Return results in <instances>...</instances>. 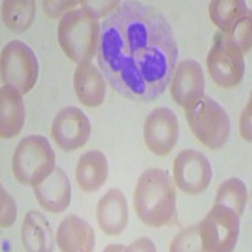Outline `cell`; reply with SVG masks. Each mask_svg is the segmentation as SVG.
Masks as SVG:
<instances>
[{"mask_svg":"<svg viewBox=\"0 0 252 252\" xmlns=\"http://www.w3.org/2000/svg\"><path fill=\"white\" fill-rule=\"evenodd\" d=\"M174 31L163 13L141 1H123L101 24L97 62L123 97L149 102L169 86L178 60Z\"/></svg>","mask_w":252,"mask_h":252,"instance_id":"6da1fadb","label":"cell"},{"mask_svg":"<svg viewBox=\"0 0 252 252\" xmlns=\"http://www.w3.org/2000/svg\"><path fill=\"white\" fill-rule=\"evenodd\" d=\"M132 206L145 226L161 228L177 217V194L172 177L166 170L152 168L139 177Z\"/></svg>","mask_w":252,"mask_h":252,"instance_id":"7a4b0ae2","label":"cell"},{"mask_svg":"<svg viewBox=\"0 0 252 252\" xmlns=\"http://www.w3.org/2000/svg\"><path fill=\"white\" fill-rule=\"evenodd\" d=\"M101 24L83 8H76L60 19L58 43L64 55L77 64L91 62L97 56Z\"/></svg>","mask_w":252,"mask_h":252,"instance_id":"3957f363","label":"cell"},{"mask_svg":"<svg viewBox=\"0 0 252 252\" xmlns=\"http://www.w3.org/2000/svg\"><path fill=\"white\" fill-rule=\"evenodd\" d=\"M56 154L43 135H28L19 141L12 158V172L20 184L35 187L53 173Z\"/></svg>","mask_w":252,"mask_h":252,"instance_id":"277c9868","label":"cell"},{"mask_svg":"<svg viewBox=\"0 0 252 252\" xmlns=\"http://www.w3.org/2000/svg\"><path fill=\"white\" fill-rule=\"evenodd\" d=\"M188 125L195 138L211 150L222 149L231 134V120L226 110L207 94L186 110Z\"/></svg>","mask_w":252,"mask_h":252,"instance_id":"5b68a950","label":"cell"},{"mask_svg":"<svg viewBox=\"0 0 252 252\" xmlns=\"http://www.w3.org/2000/svg\"><path fill=\"white\" fill-rule=\"evenodd\" d=\"M1 81L26 94L35 86L39 75L38 60L33 49L22 40H12L1 51Z\"/></svg>","mask_w":252,"mask_h":252,"instance_id":"8992f818","label":"cell"},{"mask_svg":"<svg viewBox=\"0 0 252 252\" xmlns=\"http://www.w3.org/2000/svg\"><path fill=\"white\" fill-rule=\"evenodd\" d=\"M198 228L202 251L231 252L240 236V216L229 207L215 204Z\"/></svg>","mask_w":252,"mask_h":252,"instance_id":"52a82bcc","label":"cell"},{"mask_svg":"<svg viewBox=\"0 0 252 252\" xmlns=\"http://www.w3.org/2000/svg\"><path fill=\"white\" fill-rule=\"evenodd\" d=\"M207 68L213 82L222 89H233L245 75V58L231 37L217 33L207 56Z\"/></svg>","mask_w":252,"mask_h":252,"instance_id":"ba28073f","label":"cell"},{"mask_svg":"<svg viewBox=\"0 0 252 252\" xmlns=\"http://www.w3.org/2000/svg\"><path fill=\"white\" fill-rule=\"evenodd\" d=\"M212 165L202 152L194 149L182 150L173 161L174 183L188 195L206 192L212 182Z\"/></svg>","mask_w":252,"mask_h":252,"instance_id":"9c48e42d","label":"cell"},{"mask_svg":"<svg viewBox=\"0 0 252 252\" xmlns=\"http://www.w3.org/2000/svg\"><path fill=\"white\" fill-rule=\"evenodd\" d=\"M179 139L177 115L169 107H157L144 123V141L146 148L157 157H166Z\"/></svg>","mask_w":252,"mask_h":252,"instance_id":"30bf717a","label":"cell"},{"mask_svg":"<svg viewBox=\"0 0 252 252\" xmlns=\"http://www.w3.org/2000/svg\"><path fill=\"white\" fill-rule=\"evenodd\" d=\"M52 138L62 150L73 152L82 148L91 135V123L87 115L76 106H66L52 121Z\"/></svg>","mask_w":252,"mask_h":252,"instance_id":"8fae6325","label":"cell"},{"mask_svg":"<svg viewBox=\"0 0 252 252\" xmlns=\"http://www.w3.org/2000/svg\"><path fill=\"white\" fill-rule=\"evenodd\" d=\"M206 89L203 68L195 60H183L177 63L170 80V94L173 100L184 110L203 97Z\"/></svg>","mask_w":252,"mask_h":252,"instance_id":"7c38bea8","label":"cell"},{"mask_svg":"<svg viewBox=\"0 0 252 252\" xmlns=\"http://www.w3.org/2000/svg\"><path fill=\"white\" fill-rule=\"evenodd\" d=\"M96 218L105 235H121L129 222V207L124 193L116 188L109 189L98 201Z\"/></svg>","mask_w":252,"mask_h":252,"instance_id":"4fadbf2b","label":"cell"},{"mask_svg":"<svg viewBox=\"0 0 252 252\" xmlns=\"http://www.w3.org/2000/svg\"><path fill=\"white\" fill-rule=\"evenodd\" d=\"M33 192L40 207L49 213L64 212L71 203V182L58 166L46 181L33 187Z\"/></svg>","mask_w":252,"mask_h":252,"instance_id":"5bb4252c","label":"cell"},{"mask_svg":"<svg viewBox=\"0 0 252 252\" xmlns=\"http://www.w3.org/2000/svg\"><path fill=\"white\" fill-rule=\"evenodd\" d=\"M56 242L63 252H91L94 249V231L87 220L69 215L58 226Z\"/></svg>","mask_w":252,"mask_h":252,"instance_id":"9a60e30c","label":"cell"},{"mask_svg":"<svg viewBox=\"0 0 252 252\" xmlns=\"http://www.w3.org/2000/svg\"><path fill=\"white\" fill-rule=\"evenodd\" d=\"M73 87L82 105L98 107L106 96V78L92 62L78 64L73 75Z\"/></svg>","mask_w":252,"mask_h":252,"instance_id":"2e32d148","label":"cell"},{"mask_svg":"<svg viewBox=\"0 0 252 252\" xmlns=\"http://www.w3.org/2000/svg\"><path fill=\"white\" fill-rule=\"evenodd\" d=\"M26 121L23 96L17 89L4 85L0 90V136L13 139L20 134Z\"/></svg>","mask_w":252,"mask_h":252,"instance_id":"e0dca14e","label":"cell"},{"mask_svg":"<svg viewBox=\"0 0 252 252\" xmlns=\"http://www.w3.org/2000/svg\"><path fill=\"white\" fill-rule=\"evenodd\" d=\"M75 174L81 190L86 193L97 192L109 177V163L105 154L100 150H89L81 155Z\"/></svg>","mask_w":252,"mask_h":252,"instance_id":"ac0fdd59","label":"cell"},{"mask_svg":"<svg viewBox=\"0 0 252 252\" xmlns=\"http://www.w3.org/2000/svg\"><path fill=\"white\" fill-rule=\"evenodd\" d=\"M22 242L26 251L51 252L55 249V235L48 220L39 211H29L23 220Z\"/></svg>","mask_w":252,"mask_h":252,"instance_id":"d6986e66","label":"cell"},{"mask_svg":"<svg viewBox=\"0 0 252 252\" xmlns=\"http://www.w3.org/2000/svg\"><path fill=\"white\" fill-rule=\"evenodd\" d=\"M208 13L211 20L224 34H229L240 20L251 15L242 0H213L209 3Z\"/></svg>","mask_w":252,"mask_h":252,"instance_id":"ffe728a7","label":"cell"},{"mask_svg":"<svg viewBox=\"0 0 252 252\" xmlns=\"http://www.w3.org/2000/svg\"><path fill=\"white\" fill-rule=\"evenodd\" d=\"M35 17L33 0H6L1 9V18L6 28L13 33H23L32 26Z\"/></svg>","mask_w":252,"mask_h":252,"instance_id":"44dd1931","label":"cell"},{"mask_svg":"<svg viewBox=\"0 0 252 252\" xmlns=\"http://www.w3.org/2000/svg\"><path fill=\"white\" fill-rule=\"evenodd\" d=\"M249 202V192L244 182L238 178H229L218 187L215 204L229 207L238 216H242Z\"/></svg>","mask_w":252,"mask_h":252,"instance_id":"7402d4cb","label":"cell"},{"mask_svg":"<svg viewBox=\"0 0 252 252\" xmlns=\"http://www.w3.org/2000/svg\"><path fill=\"white\" fill-rule=\"evenodd\" d=\"M170 251H202L198 224L182 229L170 244Z\"/></svg>","mask_w":252,"mask_h":252,"instance_id":"603a6c76","label":"cell"},{"mask_svg":"<svg viewBox=\"0 0 252 252\" xmlns=\"http://www.w3.org/2000/svg\"><path fill=\"white\" fill-rule=\"evenodd\" d=\"M228 35L244 55L250 53L251 51V15L240 20Z\"/></svg>","mask_w":252,"mask_h":252,"instance_id":"cb8c5ba5","label":"cell"},{"mask_svg":"<svg viewBox=\"0 0 252 252\" xmlns=\"http://www.w3.org/2000/svg\"><path fill=\"white\" fill-rule=\"evenodd\" d=\"M1 192V197H0V227L1 228H9L14 224L15 220H17V204L13 197L5 192V189H0Z\"/></svg>","mask_w":252,"mask_h":252,"instance_id":"d4e9b609","label":"cell"},{"mask_svg":"<svg viewBox=\"0 0 252 252\" xmlns=\"http://www.w3.org/2000/svg\"><path fill=\"white\" fill-rule=\"evenodd\" d=\"M121 1L119 0H97V1H90V0H82L80 1V4L85 10H87L89 13H91L94 18H102V17H109L115 9L120 5Z\"/></svg>","mask_w":252,"mask_h":252,"instance_id":"484cf974","label":"cell"},{"mask_svg":"<svg viewBox=\"0 0 252 252\" xmlns=\"http://www.w3.org/2000/svg\"><path fill=\"white\" fill-rule=\"evenodd\" d=\"M80 1H43V12L49 18H62L66 13L71 12Z\"/></svg>","mask_w":252,"mask_h":252,"instance_id":"4316f807","label":"cell"},{"mask_svg":"<svg viewBox=\"0 0 252 252\" xmlns=\"http://www.w3.org/2000/svg\"><path fill=\"white\" fill-rule=\"evenodd\" d=\"M103 251H157L155 245L149 238L141 237L132 242L129 246H121V245H110Z\"/></svg>","mask_w":252,"mask_h":252,"instance_id":"83f0119b","label":"cell"},{"mask_svg":"<svg viewBox=\"0 0 252 252\" xmlns=\"http://www.w3.org/2000/svg\"><path fill=\"white\" fill-rule=\"evenodd\" d=\"M240 134L244 140L251 143V98L245 106L240 118Z\"/></svg>","mask_w":252,"mask_h":252,"instance_id":"f1b7e54d","label":"cell"}]
</instances>
